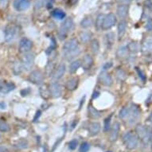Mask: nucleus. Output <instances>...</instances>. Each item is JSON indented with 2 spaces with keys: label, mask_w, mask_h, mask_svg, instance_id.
I'll use <instances>...</instances> for the list:
<instances>
[{
  "label": "nucleus",
  "mask_w": 152,
  "mask_h": 152,
  "mask_svg": "<svg viewBox=\"0 0 152 152\" xmlns=\"http://www.w3.org/2000/svg\"><path fill=\"white\" fill-rule=\"evenodd\" d=\"M73 28H74V23L72 18H65L64 22L61 23L59 29V37L61 40L65 39L67 37V35L73 30Z\"/></svg>",
  "instance_id": "1"
},
{
  "label": "nucleus",
  "mask_w": 152,
  "mask_h": 152,
  "mask_svg": "<svg viewBox=\"0 0 152 152\" xmlns=\"http://www.w3.org/2000/svg\"><path fill=\"white\" fill-rule=\"evenodd\" d=\"M35 56L33 53H26L22 58V68L25 70H29L33 67L34 63Z\"/></svg>",
  "instance_id": "2"
},
{
  "label": "nucleus",
  "mask_w": 152,
  "mask_h": 152,
  "mask_svg": "<svg viewBox=\"0 0 152 152\" xmlns=\"http://www.w3.org/2000/svg\"><path fill=\"white\" fill-rule=\"evenodd\" d=\"M78 41L77 38H72L70 40L67 41L64 44L62 47V51L65 53V55L69 54L70 53L74 52L76 50H78Z\"/></svg>",
  "instance_id": "3"
},
{
  "label": "nucleus",
  "mask_w": 152,
  "mask_h": 152,
  "mask_svg": "<svg viewBox=\"0 0 152 152\" xmlns=\"http://www.w3.org/2000/svg\"><path fill=\"white\" fill-rule=\"evenodd\" d=\"M115 23H116V16L114 14L110 13L104 16L101 29L104 30H108L113 27L115 25Z\"/></svg>",
  "instance_id": "4"
},
{
  "label": "nucleus",
  "mask_w": 152,
  "mask_h": 152,
  "mask_svg": "<svg viewBox=\"0 0 152 152\" xmlns=\"http://www.w3.org/2000/svg\"><path fill=\"white\" fill-rule=\"evenodd\" d=\"M29 80L34 85H41L44 81V75L40 70H34L29 75Z\"/></svg>",
  "instance_id": "5"
},
{
  "label": "nucleus",
  "mask_w": 152,
  "mask_h": 152,
  "mask_svg": "<svg viewBox=\"0 0 152 152\" xmlns=\"http://www.w3.org/2000/svg\"><path fill=\"white\" fill-rule=\"evenodd\" d=\"M33 48V42L27 37H23L20 40L18 50L22 53H26L30 52Z\"/></svg>",
  "instance_id": "6"
},
{
  "label": "nucleus",
  "mask_w": 152,
  "mask_h": 152,
  "mask_svg": "<svg viewBox=\"0 0 152 152\" xmlns=\"http://www.w3.org/2000/svg\"><path fill=\"white\" fill-rule=\"evenodd\" d=\"M135 132L137 134V137H139L140 140H142L144 142H147L150 137V132L147 127L142 124H138L135 128Z\"/></svg>",
  "instance_id": "7"
},
{
  "label": "nucleus",
  "mask_w": 152,
  "mask_h": 152,
  "mask_svg": "<svg viewBox=\"0 0 152 152\" xmlns=\"http://www.w3.org/2000/svg\"><path fill=\"white\" fill-rule=\"evenodd\" d=\"M51 96L53 98L60 97L62 93V87L58 82H53L50 84L49 88Z\"/></svg>",
  "instance_id": "8"
},
{
  "label": "nucleus",
  "mask_w": 152,
  "mask_h": 152,
  "mask_svg": "<svg viewBox=\"0 0 152 152\" xmlns=\"http://www.w3.org/2000/svg\"><path fill=\"white\" fill-rule=\"evenodd\" d=\"M18 29L17 27L14 25L8 26L6 27L5 30V41L7 42H10L12 40H14L17 35Z\"/></svg>",
  "instance_id": "9"
},
{
  "label": "nucleus",
  "mask_w": 152,
  "mask_h": 152,
  "mask_svg": "<svg viewBox=\"0 0 152 152\" xmlns=\"http://www.w3.org/2000/svg\"><path fill=\"white\" fill-rule=\"evenodd\" d=\"M30 0H15L14 7L18 11H24L30 7Z\"/></svg>",
  "instance_id": "10"
},
{
  "label": "nucleus",
  "mask_w": 152,
  "mask_h": 152,
  "mask_svg": "<svg viewBox=\"0 0 152 152\" xmlns=\"http://www.w3.org/2000/svg\"><path fill=\"white\" fill-rule=\"evenodd\" d=\"M120 125L119 122H115L112 125V128L110 130L109 140L111 142H115L119 137V132H120Z\"/></svg>",
  "instance_id": "11"
},
{
  "label": "nucleus",
  "mask_w": 152,
  "mask_h": 152,
  "mask_svg": "<svg viewBox=\"0 0 152 152\" xmlns=\"http://www.w3.org/2000/svg\"><path fill=\"white\" fill-rule=\"evenodd\" d=\"M99 80H100V82L103 85H104V86L109 87V86H111V85H112V77H111L110 74H108L107 72H105L104 70L102 71V72L100 73Z\"/></svg>",
  "instance_id": "12"
},
{
  "label": "nucleus",
  "mask_w": 152,
  "mask_h": 152,
  "mask_svg": "<svg viewBox=\"0 0 152 152\" xmlns=\"http://www.w3.org/2000/svg\"><path fill=\"white\" fill-rule=\"evenodd\" d=\"M101 129V125L99 122H91L88 124V133L91 136H95L99 134Z\"/></svg>",
  "instance_id": "13"
},
{
  "label": "nucleus",
  "mask_w": 152,
  "mask_h": 152,
  "mask_svg": "<svg viewBox=\"0 0 152 152\" xmlns=\"http://www.w3.org/2000/svg\"><path fill=\"white\" fill-rule=\"evenodd\" d=\"M15 85L13 82H1L0 83V92L3 94H7L9 92H12L15 89Z\"/></svg>",
  "instance_id": "14"
},
{
  "label": "nucleus",
  "mask_w": 152,
  "mask_h": 152,
  "mask_svg": "<svg viewBox=\"0 0 152 152\" xmlns=\"http://www.w3.org/2000/svg\"><path fill=\"white\" fill-rule=\"evenodd\" d=\"M93 58L90 54H85L81 60V66L85 70L90 69L93 65Z\"/></svg>",
  "instance_id": "15"
},
{
  "label": "nucleus",
  "mask_w": 152,
  "mask_h": 152,
  "mask_svg": "<svg viewBox=\"0 0 152 152\" xmlns=\"http://www.w3.org/2000/svg\"><path fill=\"white\" fill-rule=\"evenodd\" d=\"M65 70H66V67H65V64L64 63L60 64L58 66V68L54 70V72L53 74V78L56 80H60L61 78L62 77L64 74H65Z\"/></svg>",
  "instance_id": "16"
},
{
  "label": "nucleus",
  "mask_w": 152,
  "mask_h": 152,
  "mask_svg": "<svg viewBox=\"0 0 152 152\" xmlns=\"http://www.w3.org/2000/svg\"><path fill=\"white\" fill-rule=\"evenodd\" d=\"M88 117L92 120H97L100 117V112L97 110L92 104H88Z\"/></svg>",
  "instance_id": "17"
},
{
  "label": "nucleus",
  "mask_w": 152,
  "mask_h": 152,
  "mask_svg": "<svg viewBox=\"0 0 152 152\" xmlns=\"http://www.w3.org/2000/svg\"><path fill=\"white\" fill-rule=\"evenodd\" d=\"M124 143L125 145H126V147H127L128 150L135 149L138 145V137L136 135L132 134V136H131Z\"/></svg>",
  "instance_id": "18"
},
{
  "label": "nucleus",
  "mask_w": 152,
  "mask_h": 152,
  "mask_svg": "<svg viewBox=\"0 0 152 152\" xmlns=\"http://www.w3.org/2000/svg\"><path fill=\"white\" fill-rule=\"evenodd\" d=\"M79 84V80L77 77H72L67 80V82L65 84V88L69 91H74L77 89V88Z\"/></svg>",
  "instance_id": "19"
},
{
  "label": "nucleus",
  "mask_w": 152,
  "mask_h": 152,
  "mask_svg": "<svg viewBox=\"0 0 152 152\" xmlns=\"http://www.w3.org/2000/svg\"><path fill=\"white\" fill-rule=\"evenodd\" d=\"M126 30H127V23L125 21L122 20L120 21L117 26V31H118V37H119V40H120L124 35L126 33Z\"/></svg>",
  "instance_id": "20"
},
{
  "label": "nucleus",
  "mask_w": 152,
  "mask_h": 152,
  "mask_svg": "<svg viewBox=\"0 0 152 152\" xmlns=\"http://www.w3.org/2000/svg\"><path fill=\"white\" fill-rule=\"evenodd\" d=\"M81 66V60H75L70 63L69 68V71L71 74H74L77 72L79 68Z\"/></svg>",
  "instance_id": "21"
},
{
  "label": "nucleus",
  "mask_w": 152,
  "mask_h": 152,
  "mask_svg": "<svg viewBox=\"0 0 152 152\" xmlns=\"http://www.w3.org/2000/svg\"><path fill=\"white\" fill-rule=\"evenodd\" d=\"M142 50L144 53H152V38H147L142 45Z\"/></svg>",
  "instance_id": "22"
},
{
  "label": "nucleus",
  "mask_w": 152,
  "mask_h": 152,
  "mask_svg": "<svg viewBox=\"0 0 152 152\" xmlns=\"http://www.w3.org/2000/svg\"><path fill=\"white\" fill-rule=\"evenodd\" d=\"M128 12V7L127 5H120L117 7L116 13L120 18H124Z\"/></svg>",
  "instance_id": "23"
},
{
  "label": "nucleus",
  "mask_w": 152,
  "mask_h": 152,
  "mask_svg": "<svg viewBox=\"0 0 152 152\" xmlns=\"http://www.w3.org/2000/svg\"><path fill=\"white\" fill-rule=\"evenodd\" d=\"M90 49L94 54H97L100 51V42L97 39H92L90 42Z\"/></svg>",
  "instance_id": "24"
},
{
  "label": "nucleus",
  "mask_w": 152,
  "mask_h": 152,
  "mask_svg": "<svg viewBox=\"0 0 152 152\" xmlns=\"http://www.w3.org/2000/svg\"><path fill=\"white\" fill-rule=\"evenodd\" d=\"M105 40H106V45L108 48H111L114 44L115 42V35L112 32H110L105 35Z\"/></svg>",
  "instance_id": "25"
},
{
  "label": "nucleus",
  "mask_w": 152,
  "mask_h": 152,
  "mask_svg": "<svg viewBox=\"0 0 152 152\" xmlns=\"http://www.w3.org/2000/svg\"><path fill=\"white\" fill-rule=\"evenodd\" d=\"M52 16L57 19H64L65 18V13L61 9H54L52 11Z\"/></svg>",
  "instance_id": "26"
},
{
  "label": "nucleus",
  "mask_w": 152,
  "mask_h": 152,
  "mask_svg": "<svg viewBox=\"0 0 152 152\" xmlns=\"http://www.w3.org/2000/svg\"><path fill=\"white\" fill-rule=\"evenodd\" d=\"M92 23H93V21H92V18L91 17H87L85 18L81 22H80V26L82 28H89L92 26Z\"/></svg>",
  "instance_id": "27"
},
{
  "label": "nucleus",
  "mask_w": 152,
  "mask_h": 152,
  "mask_svg": "<svg viewBox=\"0 0 152 152\" xmlns=\"http://www.w3.org/2000/svg\"><path fill=\"white\" fill-rule=\"evenodd\" d=\"M91 36H92V34L89 32H87V31H82L79 34V37H80V41H81L82 43H87L90 40Z\"/></svg>",
  "instance_id": "28"
},
{
  "label": "nucleus",
  "mask_w": 152,
  "mask_h": 152,
  "mask_svg": "<svg viewBox=\"0 0 152 152\" xmlns=\"http://www.w3.org/2000/svg\"><path fill=\"white\" fill-rule=\"evenodd\" d=\"M127 52H128V50H127V48L126 46H121L117 50L116 56L119 58H124L127 57Z\"/></svg>",
  "instance_id": "29"
},
{
  "label": "nucleus",
  "mask_w": 152,
  "mask_h": 152,
  "mask_svg": "<svg viewBox=\"0 0 152 152\" xmlns=\"http://www.w3.org/2000/svg\"><path fill=\"white\" fill-rule=\"evenodd\" d=\"M127 50L132 53H137L140 50V45L136 42H132L127 45Z\"/></svg>",
  "instance_id": "30"
},
{
  "label": "nucleus",
  "mask_w": 152,
  "mask_h": 152,
  "mask_svg": "<svg viewBox=\"0 0 152 152\" xmlns=\"http://www.w3.org/2000/svg\"><path fill=\"white\" fill-rule=\"evenodd\" d=\"M129 113H130V109L129 107L125 106L122 108V109L120 111V113H119V116H120V119L122 120H125L126 118H127L129 116Z\"/></svg>",
  "instance_id": "31"
},
{
  "label": "nucleus",
  "mask_w": 152,
  "mask_h": 152,
  "mask_svg": "<svg viewBox=\"0 0 152 152\" xmlns=\"http://www.w3.org/2000/svg\"><path fill=\"white\" fill-rule=\"evenodd\" d=\"M15 147L18 149H24L28 147V141L25 139H21L15 144Z\"/></svg>",
  "instance_id": "32"
},
{
  "label": "nucleus",
  "mask_w": 152,
  "mask_h": 152,
  "mask_svg": "<svg viewBox=\"0 0 152 152\" xmlns=\"http://www.w3.org/2000/svg\"><path fill=\"white\" fill-rule=\"evenodd\" d=\"M40 94L44 99H49L51 96L50 89L46 86H42L40 88Z\"/></svg>",
  "instance_id": "33"
},
{
  "label": "nucleus",
  "mask_w": 152,
  "mask_h": 152,
  "mask_svg": "<svg viewBox=\"0 0 152 152\" xmlns=\"http://www.w3.org/2000/svg\"><path fill=\"white\" fill-rule=\"evenodd\" d=\"M105 15H100L96 18V27L97 28L98 30L99 29H101V26H102L103 21H104V18Z\"/></svg>",
  "instance_id": "34"
},
{
  "label": "nucleus",
  "mask_w": 152,
  "mask_h": 152,
  "mask_svg": "<svg viewBox=\"0 0 152 152\" xmlns=\"http://www.w3.org/2000/svg\"><path fill=\"white\" fill-rule=\"evenodd\" d=\"M53 69H54V65H53V63L50 62L46 65V67H45V73H46V76L47 77H50V75H51Z\"/></svg>",
  "instance_id": "35"
},
{
  "label": "nucleus",
  "mask_w": 152,
  "mask_h": 152,
  "mask_svg": "<svg viewBox=\"0 0 152 152\" xmlns=\"http://www.w3.org/2000/svg\"><path fill=\"white\" fill-rule=\"evenodd\" d=\"M10 130V126L7 123L4 121H0V132H7Z\"/></svg>",
  "instance_id": "36"
},
{
  "label": "nucleus",
  "mask_w": 152,
  "mask_h": 152,
  "mask_svg": "<svg viewBox=\"0 0 152 152\" xmlns=\"http://www.w3.org/2000/svg\"><path fill=\"white\" fill-rule=\"evenodd\" d=\"M90 148V145L88 142H84L81 143V145L80 146V149H79V151L80 152H88V150Z\"/></svg>",
  "instance_id": "37"
},
{
  "label": "nucleus",
  "mask_w": 152,
  "mask_h": 152,
  "mask_svg": "<svg viewBox=\"0 0 152 152\" xmlns=\"http://www.w3.org/2000/svg\"><path fill=\"white\" fill-rule=\"evenodd\" d=\"M79 54H80V50L78 49L77 50H76L74 52H72L70 53H69V54H66L65 55V57H66V59H67L68 61H69L71 60V59H72V58H74L75 57H77V56Z\"/></svg>",
  "instance_id": "38"
},
{
  "label": "nucleus",
  "mask_w": 152,
  "mask_h": 152,
  "mask_svg": "<svg viewBox=\"0 0 152 152\" xmlns=\"http://www.w3.org/2000/svg\"><path fill=\"white\" fill-rule=\"evenodd\" d=\"M112 115H110L108 117H107L104 120V131L108 132L110 129V124H111V119H112Z\"/></svg>",
  "instance_id": "39"
},
{
  "label": "nucleus",
  "mask_w": 152,
  "mask_h": 152,
  "mask_svg": "<svg viewBox=\"0 0 152 152\" xmlns=\"http://www.w3.org/2000/svg\"><path fill=\"white\" fill-rule=\"evenodd\" d=\"M78 144V141L77 140H71L69 143V149L71 150H75L77 148V146Z\"/></svg>",
  "instance_id": "40"
},
{
  "label": "nucleus",
  "mask_w": 152,
  "mask_h": 152,
  "mask_svg": "<svg viewBox=\"0 0 152 152\" xmlns=\"http://www.w3.org/2000/svg\"><path fill=\"white\" fill-rule=\"evenodd\" d=\"M132 132H126L124 135H123V141H124V142H126V141H127V140H128L131 136H132Z\"/></svg>",
  "instance_id": "41"
},
{
  "label": "nucleus",
  "mask_w": 152,
  "mask_h": 152,
  "mask_svg": "<svg viewBox=\"0 0 152 152\" xmlns=\"http://www.w3.org/2000/svg\"><path fill=\"white\" fill-rule=\"evenodd\" d=\"M136 70H137V72H138V74H139V77H140V78H141L143 81H144L145 80H146V77H145V75L144 73L142 72V70L140 69H136Z\"/></svg>",
  "instance_id": "42"
},
{
  "label": "nucleus",
  "mask_w": 152,
  "mask_h": 152,
  "mask_svg": "<svg viewBox=\"0 0 152 152\" xmlns=\"http://www.w3.org/2000/svg\"><path fill=\"white\" fill-rule=\"evenodd\" d=\"M8 0H0V8L4 9L7 7Z\"/></svg>",
  "instance_id": "43"
},
{
  "label": "nucleus",
  "mask_w": 152,
  "mask_h": 152,
  "mask_svg": "<svg viewBox=\"0 0 152 152\" xmlns=\"http://www.w3.org/2000/svg\"><path fill=\"white\" fill-rule=\"evenodd\" d=\"M146 28L148 30H152V19H149L147 21V25H146Z\"/></svg>",
  "instance_id": "44"
},
{
  "label": "nucleus",
  "mask_w": 152,
  "mask_h": 152,
  "mask_svg": "<svg viewBox=\"0 0 152 152\" xmlns=\"http://www.w3.org/2000/svg\"><path fill=\"white\" fill-rule=\"evenodd\" d=\"M41 114H42V112H41L40 110H38V111H37L36 112V115H35L34 118V121H37L38 119H39V117L41 116Z\"/></svg>",
  "instance_id": "45"
},
{
  "label": "nucleus",
  "mask_w": 152,
  "mask_h": 152,
  "mask_svg": "<svg viewBox=\"0 0 152 152\" xmlns=\"http://www.w3.org/2000/svg\"><path fill=\"white\" fill-rule=\"evenodd\" d=\"M112 63L111 62H109V64H108V63H107V64H105L104 65V71L106 69H109L110 67H111V66H112Z\"/></svg>",
  "instance_id": "46"
},
{
  "label": "nucleus",
  "mask_w": 152,
  "mask_h": 152,
  "mask_svg": "<svg viewBox=\"0 0 152 152\" xmlns=\"http://www.w3.org/2000/svg\"><path fill=\"white\" fill-rule=\"evenodd\" d=\"M100 96V92H94V93H93L92 98H93V99H96V98H97L98 96Z\"/></svg>",
  "instance_id": "47"
},
{
  "label": "nucleus",
  "mask_w": 152,
  "mask_h": 152,
  "mask_svg": "<svg viewBox=\"0 0 152 152\" xmlns=\"http://www.w3.org/2000/svg\"><path fill=\"white\" fill-rule=\"evenodd\" d=\"M43 152H50V149H49V147L47 146V144H45V146H44Z\"/></svg>",
  "instance_id": "48"
},
{
  "label": "nucleus",
  "mask_w": 152,
  "mask_h": 152,
  "mask_svg": "<svg viewBox=\"0 0 152 152\" xmlns=\"http://www.w3.org/2000/svg\"><path fill=\"white\" fill-rule=\"evenodd\" d=\"M77 123H78V120H74V121H73V123H72V125H71V127H72V129H73V128L76 127V125L77 124Z\"/></svg>",
  "instance_id": "49"
},
{
  "label": "nucleus",
  "mask_w": 152,
  "mask_h": 152,
  "mask_svg": "<svg viewBox=\"0 0 152 152\" xmlns=\"http://www.w3.org/2000/svg\"><path fill=\"white\" fill-rule=\"evenodd\" d=\"M147 121H149V122H152V112H151V113L150 114L149 116H148V118H147Z\"/></svg>",
  "instance_id": "50"
},
{
  "label": "nucleus",
  "mask_w": 152,
  "mask_h": 152,
  "mask_svg": "<svg viewBox=\"0 0 152 152\" xmlns=\"http://www.w3.org/2000/svg\"><path fill=\"white\" fill-rule=\"evenodd\" d=\"M69 1L71 4H72V5H73V4H75V3H77L78 0H69Z\"/></svg>",
  "instance_id": "51"
},
{
  "label": "nucleus",
  "mask_w": 152,
  "mask_h": 152,
  "mask_svg": "<svg viewBox=\"0 0 152 152\" xmlns=\"http://www.w3.org/2000/svg\"><path fill=\"white\" fill-rule=\"evenodd\" d=\"M6 150L5 147H0V152H5Z\"/></svg>",
  "instance_id": "52"
},
{
  "label": "nucleus",
  "mask_w": 152,
  "mask_h": 152,
  "mask_svg": "<svg viewBox=\"0 0 152 152\" xmlns=\"http://www.w3.org/2000/svg\"><path fill=\"white\" fill-rule=\"evenodd\" d=\"M151 150H152V141H151Z\"/></svg>",
  "instance_id": "53"
},
{
  "label": "nucleus",
  "mask_w": 152,
  "mask_h": 152,
  "mask_svg": "<svg viewBox=\"0 0 152 152\" xmlns=\"http://www.w3.org/2000/svg\"><path fill=\"white\" fill-rule=\"evenodd\" d=\"M1 137H2V136H1V135H0V140H1Z\"/></svg>",
  "instance_id": "54"
},
{
  "label": "nucleus",
  "mask_w": 152,
  "mask_h": 152,
  "mask_svg": "<svg viewBox=\"0 0 152 152\" xmlns=\"http://www.w3.org/2000/svg\"><path fill=\"white\" fill-rule=\"evenodd\" d=\"M107 152H111V151H107Z\"/></svg>",
  "instance_id": "55"
}]
</instances>
